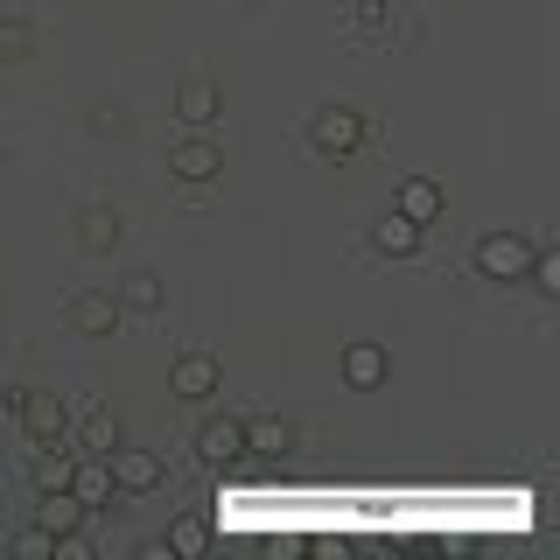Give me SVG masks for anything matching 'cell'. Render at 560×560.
I'll use <instances>...</instances> for the list:
<instances>
[{"label":"cell","mask_w":560,"mask_h":560,"mask_svg":"<svg viewBox=\"0 0 560 560\" xmlns=\"http://www.w3.org/2000/svg\"><path fill=\"white\" fill-rule=\"evenodd\" d=\"M168 168H175V183H189V189H203V183H218V175H224V148H218V140H175V148H168Z\"/></svg>","instance_id":"277c9868"},{"label":"cell","mask_w":560,"mask_h":560,"mask_svg":"<svg viewBox=\"0 0 560 560\" xmlns=\"http://www.w3.org/2000/svg\"><path fill=\"white\" fill-rule=\"evenodd\" d=\"M420 245V224L413 218H399V210H385V218L372 224V253H385V259H407Z\"/></svg>","instance_id":"4fadbf2b"},{"label":"cell","mask_w":560,"mask_h":560,"mask_svg":"<svg viewBox=\"0 0 560 560\" xmlns=\"http://www.w3.org/2000/svg\"><path fill=\"white\" fill-rule=\"evenodd\" d=\"M78 442H84V455H113L119 448V420L105 413V407H92V413H84V428H78Z\"/></svg>","instance_id":"d6986e66"},{"label":"cell","mask_w":560,"mask_h":560,"mask_svg":"<svg viewBox=\"0 0 560 560\" xmlns=\"http://www.w3.org/2000/svg\"><path fill=\"white\" fill-rule=\"evenodd\" d=\"M105 463H113V490H127V498H148L162 483V455L154 448H113Z\"/></svg>","instance_id":"8992f818"},{"label":"cell","mask_w":560,"mask_h":560,"mask_svg":"<svg viewBox=\"0 0 560 560\" xmlns=\"http://www.w3.org/2000/svg\"><path fill=\"white\" fill-rule=\"evenodd\" d=\"M8 407H14V420H22V434H28V442H43V448L70 434V407H63V393H35V385H14Z\"/></svg>","instance_id":"6da1fadb"},{"label":"cell","mask_w":560,"mask_h":560,"mask_svg":"<svg viewBox=\"0 0 560 560\" xmlns=\"http://www.w3.org/2000/svg\"><path fill=\"white\" fill-rule=\"evenodd\" d=\"M49 560H92V539H84V533H57V547H49Z\"/></svg>","instance_id":"603a6c76"},{"label":"cell","mask_w":560,"mask_h":560,"mask_svg":"<svg viewBox=\"0 0 560 560\" xmlns=\"http://www.w3.org/2000/svg\"><path fill=\"white\" fill-rule=\"evenodd\" d=\"M525 280H533L539 294H560V259H553V253H533V267H525Z\"/></svg>","instance_id":"44dd1931"},{"label":"cell","mask_w":560,"mask_h":560,"mask_svg":"<svg viewBox=\"0 0 560 560\" xmlns=\"http://www.w3.org/2000/svg\"><path fill=\"white\" fill-rule=\"evenodd\" d=\"M78 245H84V253H113V245H119V210L92 203V210L78 218Z\"/></svg>","instance_id":"2e32d148"},{"label":"cell","mask_w":560,"mask_h":560,"mask_svg":"<svg viewBox=\"0 0 560 560\" xmlns=\"http://www.w3.org/2000/svg\"><path fill=\"white\" fill-rule=\"evenodd\" d=\"M70 469H78V455H70L63 442H49L43 455H35V490H70Z\"/></svg>","instance_id":"ac0fdd59"},{"label":"cell","mask_w":560,"mask_h":560,"mask_svg":"<svg viewBox=\"0 0 560 560\" xmlns=\"http://www.w3.org/2000/svg\"><path fill=\"white\" fill-rule=\"evenodd\" d=\"M218 105H224V92L203 78V70H189V78L175 84V113H183L189 127H210V119H218Z\"/></svg>","instance_id":"9c48e42d"},{"label":"cell","mask_w":560,"mask_h":560,"mask_svg":"<svg viewBox=\"0 0 560 560\" xmlns=\"http://www.w3.org/2000/svg\"><path fill=\"white\" fill-rule=\"evenodd\" d=\"M119 308L154 315V308H162V273H154V267H133V273H127V288H119Z\"/></svg>","instance_id":"e0dca14e"},{"label":"cell","mask_w":560,"mask_h":560,"mask_svg":"<svg viewBox=\"0 0 560 560\" xmlns=\"http://www.w3.org/2000/svg\"><path fill=\"white\" fill-rule=\"evenodd\" d=\"M442 210H448L442 183H428V175H407V183H399V218H413V224H434Z\"/></svg>","instance_id":"8fae6325"},{"label":"cell","mask_w":560,"mask_h":560,"mask_svg":"<svg viewBox=\"0 0 560 560\" xmlns=\"http://www.w3.org/2000/svg\"><path fill=\"white\" fill-rule=\"evenodd\" d=\"M245 455V420H203L197 428V463L203 469H232Z\"/></svg>","instance_id":"52a82bcc"},{"label":"cell","mask_w":560,"mask_h":560,"mask_svg":"<svg viewBox=\"0 0 560 560\" xmlns=\"http://www.w3.org/2000/svg\"><path fill=\"white\" fill-rule=\"evenodd\" d=\"M224 385V364L210 358V350H183V358L168 364V393L175 399H210Z\"/></svg>","instance_id":"5b68a950"},{"label":"cell","mask_w":560,"mask_h":560,"mask_svg":"<svg viewBox=\"0 0 560 560\" xmlns=\"http://www.w3.org/2000/svg\"><path fill=\"white\" fill-rule=\"evenodd\" d=\"M70 490L84 498V512H98V504H113V463H105V455H84V463L70 469Z\"/></svg>","instance_id":"7c38bea8"},{"label":"cell","mask_w":560,"mask_h":560,"mask_svg":"<svg viewBox=\"0 0 560 560\" xmlns=\"http://www.w3.org/2000/svg\"><path fill=\"white\" fill-rule=\"evenodd\" d=\"M308 148L315 154H358L364 148V113L358 105H323L308 119Z\"/></svg>","instance_id":"7a4b0ae2"},{"label":"cell","mask_w":560,"mask_h":560,"mask_svg":"<svg viewBox=\"0 0 560 560\" xmlns=\"http://www.w3.org/2000/svg\"><path fill=\"white\" fill-rule=\"evenodd\" d=\"M210 547V525L203 518H175L168 525V553H203Z\"/></svg>","instance_id":"ffe728a7"},{"label":"cell","mask_w":560,"mask_h":560,"mask_svg":"<svg viewBox=\"0 0 560 560\" xmlns=\"http://www.w3.org/2000/svg\"><path fill=\"white\" fill-rule=\"evenodd\" d=\"M49 547H57V539H49L43 525H28V533H14V553H22V560H49Z\"/></svg>","instance_id":"7402d4cb"},{"label":"cell","mask_w":560,"mask_h":560,"mask_svg":"<svg viewBox=\"0 0 560 560\" xmlns=\"http://www.w3.org/2000/svg\"><path fill=\"white\" fill-rule=\"evenodd\" d=\"M525 267H533V238H518V232L477 238V273L483 280H525Z\"/></svg>","instance_id":"3957f363"},{"label":"cell","mask_w":560,"mask_h":560,"mask_svg":"<svg viewBox=\"0 0 560 560\" xmlns=\"http://www.w3.org/2000/svg\"><path fill=\"white\" fill-rule=\"evenodd\" d=\"M385 372H393V358H385L378 343H350V350H343V378L358 385V393H364V385H378Z\"/></svg>","instance_id":"9a60e30c"},{"label":"cell","mask_w":560,"mask_h":560,"mask_svg":"<svg viewBox=\"0 0 560 560\" xmlns=\"http://www.w3.org/2000/svg\"><path fill=\"white\" fill-rule=\"evenodd\" d=\"M84 518H92V512H84L78 490H43V504H35V525H43L49 539H57V533H78Z\"/></svg>","instance_id":"30bf717a"},{"label":"cell","mask_w":560,"mask_h":560,"mask_svg":"<svg viewBox=\"0 0 560 560\" xmlns=\"http://www.w3.org/2000/svg\"><path fill=\"white\" fill-rule=\"evenodd\" d=\"M288 448H294L288 420H245V455H259V463H280Z\"/></svg>","instance_id":"5bb4252c"},{"label":"cell","mask_w":560,"mask_h":560,"mask_svg":"<svg viewBox=\"0 0 560 560\" xmlns=\"http://www.w3.org/2000/svg\"><path fill=\"white\" fill-rule=\"evenodd\" d=\"M63 323L78 329V337H113V329H119V302H113V294H98V288H84V294H70Z\"/></svg>","instance_id":"ba28073f"}]
</instances>
